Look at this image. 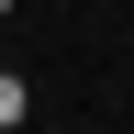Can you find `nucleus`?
Segmentation results:
<instances>
[{"mask_svg":"<svg viewBox=\"0 0 134 134\" xmlns=\"http://www.w3.org/2000/svg\"><path fill=\"white\" fill-rule=\"evenodd\" d=\"M23 112H34V100H23V78H11V67H0V134L23 123Z\"/></svg>","mask_w":134,"mask_h":134,"instance_id":"f257e3e1","label":"nucleus"},{"mask_svg":"<svg viewBox=\"0 0 134 134\" xmlns=\"http://www.w3.org/2000/svg\"><path fill=\"white\" fill-rule=\"evenodd\" d=\"M0 11H11V0H0Z\"/></svg>","mask_w":134,"mask_h":134,"instance_id":"f03ea898","label":"nucleus"}]
</instances>
